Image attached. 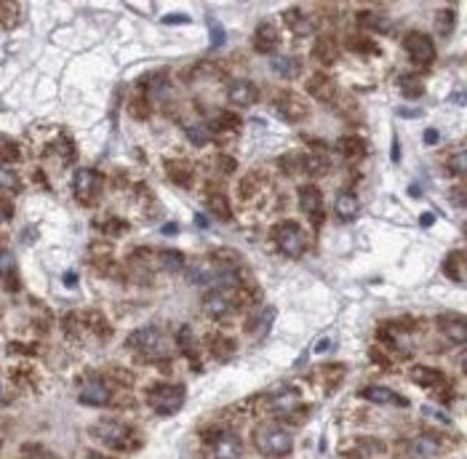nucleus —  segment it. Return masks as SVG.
Masks as SVG:
<instances>
[{
	"label": "nucleus",
	"mask_w": 467,
	"mask_h": 459,
	"mask_svg": "<svg viewBox=\"0 0 467 459\" xmlns=\"http://www.w3.org/2000/svg\"><path fill=\"white\" fill-rule=\"evenodd\" d=\"M361 398L363 401H371V403H385V406H409V401L401 398L395 390L390 387H379V384H368L361 390Z\"/></svg>",
	"instance_id": "dca6fc26"
},
{
	"label": "nucleus",
	"mask_w": 467,
	"mask_h": 459,
	"mask_svg": "<svg viewBox=\"0 0 467 459\" xmlns=\"http://www.w3.org/2000/svg\"><path fill=\"white\" fill-rule=\"evenodd\" d=\"M177 344L185 356H189V358L198 356V344H195V337H192V329H189V326H182V329H179Z\"/></svg>",
	"instance_id": "72a5a7b5"
},
{
	"label": "nucleus",
	"mask_w": 467,
	"mask_h": 459,
	"mask_svg": "<svg viewBox=\"0 0 467 459\" xmlns=\"http://www.w3.org/2000/svg\"><path fill=\"white\" fill-rule=\"evenodd\" d=\"M452 27H454V11L452 8H441L435 16V30L441 35H452Z\"/></svg>",
	"instance_id": "58836bf2"
},
{
	"label": "nucleus",
	"mask_w": 467,
	"mask_h": 459,
	"mask_svg": "<svg viewBox=\"0 0 467 459\" xmlns=\"http://www.w3.org/2000/svg\"><path fill=\"white\" fill-rule=\"evenodd\" d=\"M441 451V441L435 435H417L409 444V457L411 459H435Z\"/></svg>",
	"instance_id": "aec40b11"
},
{
	"label": "nucleus",
	"mask_w": 467,
	"mask_h": 459,
	"mask_svg": "<svg viewBox=\"0 0 467 459\" xmlns=\"http://www.w3.org/2000/svg\"><path fill=\"white\" fill-rule=\"evenodd\" d=\"M158 262H161V268L171 270V272H177V270L185 268V256L179 254V251H171V249H163V251L158 254Z\"/></svg>",
	"instance_id": "f704fd0d"
},
{
	"label": "nucleus",
	"mask_w": 467,
	"mask_h": 459,
	"mask_svg": "<svg viewBox=\"0 0 467 459\" xmlns=\"http://www.w3.org/2000/svg\"><path fill=\"white\" fill-rule=\"evenodd\" d=\"M22 454H25V457H30V459H56L49 451V448H43V446H25V448H22Z\"/></svg>",
	"instance_id": "a18cd8bd"
},
{
	"label": "nucleus",
	"mask_w": 467,
	"mask_h": 459,
	"mask_svg": "<svg viewBox=\"0 0 467 459\" xmlns=\"http://www.w3.org/2000/svg\"><path fill=\"white\" fill-rule=\"evenodd\" d=\"M208 211L214 214L216 219H232V208H230V201L222 195V192H208Z\"/></svg>",
	"instance_id": "bb28decb"
},
{
	"label": "nucleus",
	"mask_w": 467,
	"mask_h": 459,
	"mask_svg": "<svg viewBox=\"0 0 467 459\" xmlns=\"http://www.w3.org/2000/svg\"><path fill=\"white\" fill-rule=\"evenodd\" d=\"M449 198L454 206H465V184H456L454 190H449Z\"/></svg>",
	"instance_id": "3c124183"
},
{
	"label": "nucleus",
	"mask_w": 467,
	"mask_h": 459,
	"mask_svg": "<svg viewBox=\"0 0 467 459\" xmlns=\"http://www.w3.org/2000/svg\"><path fill=\"white\" fill-rule=\"evenodd\" d=\"M254 444L256 448L265 454V457H289L291 448H294V438H291L289 430H283L278 425H265L254 433Z\"/></svg>",
	"instance_id": "f03ea898"
},
{
	"label": "nucleus",
	"mask_w": 467,
	"mask_h": 459,
	"mask_svg": "<svg viewBox=\"0 0 467 459\" xmlns=\"http://www.w3.org/2000/svg\"><path fill=\"white\" fill-rule=\"evenodd\" d=\"M235 310V302L228 296V291H208L203 296V313L208 318H225Z\"/></svg>",
	"instance_id": "f8f14e48"
},
{
	"label": "nucleus",
	"mask_w": 467,
	"mask_h": 459,
	"mask_svg": "<svg viewBox=\"0 0 467 459\" xmlns=\"http://www.w3.org/2000/svg\"><path fill=\"white\" fill-rule=\"evenodd\" d=\"M443 272L454 283H465V251H452L443 262Z\"/></svg>",
	"instance_id": "5701e85b"
},
{
	"label": "nucleus",
	"mask_w": 467,
	"mask_h": 459,
	"mask_svg": "<svg viewBox=\"0 0 467 459\" xmlns=\"http://www.w3.org/2000/svg\"><path fill=\"white\" fill-rule=\"evenodd\" d=\"M219 166H222V171H232L235 163H232V158H219Z\"/></svg>",
	"instance_id": "864d4df0"
},
{
	"label": "nucleus",
	"mask_w": 467,
	"mask_h": 459,
	"mask_svg": "<svg viewBox=\"0 0 467 459\" xmlns=\"http://www.w3.org/2000/svg\"><path fill=\"white\" fill-rule=\"evenodd\" d=\"M0 446H3V438H0Z\"/></svg>",
	"instance_id": "680f3d73"
},
{
	"label": "nucleus",
	"mask_w": 467,
	"mask_h": 459,
	"mask_svg": "<svg viewBox=\"0 0 467 459\" xmlns=\"http://www.w3.org/2000/svg\"><path fill=\"white\" fill-rule=\"evenodd\" d=\"M419 222H422V225H425V227H430V225H432V222H435V217H432V214H422V217H419Z\"/></svg>",
	"instance_id": "4d7b16f0"
},
{
	"label": "nucleus",
	"mask_w": 467,
	"mask_h": 459,
	"mask_svg": "<svg viewBox=\"0 0 467 459\" xmlns=\"http://www.w3.org/2000/svg\"><path fill=\"white\" fill-rule=\"evenodd\" d=\"M73 192L80 203H94L101 192V177L94 168H80L73 177Z\"/></svg>",
	"instance_id": "1a4fd4ad"
},
{
	"label": "nucleus",
	"mask_w": 467,
	"mask_h": 459,
	"mask_svg": "<svg viewBox=\"0 0 467 459\" xmlns=\"http://www.w3.org/2000/svg\"><path fill=\"white\" fill-rule=\"evenodd\" d=\"M171 96V83H168V77L166 75H155L150 80V86H147V102L150 99H158V102H163Z\"/></svg>",
	"instance_id": "c756f323"
},
{
	"label": "nucleus",
	"mask_w": 467,
	"mask_h": 459,
	"mask_svg": "<svg viewBox=\"0 0 467 459\" xmlns=\"http://www.w3.org/2000/svg\"><path fill=\"white\" fill-rule=\"evenodd\" d=\"M91 438H96L101 446L113 448V451H128L134 446V430L126 427L123 422L101 420L91 427Z\"/></svg>",
	"instance_id": "7ed1b4c3"
},
{
	"label": "nucleus",
	"mask_w": 467,
	"mask_h": 459,
	"mask_svg": "<svg viewBox=\"0 0 467 459\" xmlns=\"http://www.w3.org/2000/svg\"><path fill=\"white\" fill-rule=\"evenodd\" d=\"M3 401H6V398H3V382H0V403H3Z\"/></svg>",
	"instance_id": "052dcab7"
},
{
	"label": "nucleus",
	"mask_w": 467,
	"mask_h": 459,
	"mask_svg": "<svg viewBox=\"0 0 467 459\" xmlns=\"http://www.w3.org/2000/svg\"><path fill=\"white\" fill-rule=\"evenodd\" d=\"M211 350H214L219 358H228L230 353H235V342H230V339H216V342H211Z\"/></svg>",
	"instance_id": "37998d69"
},
{
	"label": "nucleus",
	"mask_w": 467,
	"mask_h": 459,
	"mask_svg": "<svg viewBox=\"0 0 467 459\" xmlns=\"http://www.w3.org/2000/svg\"><path fill=\"white\" fill-rule=\"evenodd\" d=\"M401 115H419V110H398Z\"/></svg>",
	"instance_id": "bf43d9fd"
},
{
	"label": "nucleus",
	"mask_w": 467,
	"mask_h": 459,
	"mask_svg": "<svg viewBox=\"0 0 467 459\" xmlns=\"http://www.w3.org/2000/svg\"><path fill=\"white\" fill-rule=\"evenodd\" d=\"M206 444L211 448V454L216 459H240V438L228 427H216V430H208L206 433Z\"/></svg>",
	"instance_id": "0eeeda50"
},
{
	"label": "nucleus",
	"mask_w": 467,
	"mask_h": 459,
	"mask_svg": "<svg viewBox=\"0 0 467 459\" xmlns=\"http://www.w3.org/2000/svg\"><path fill=\"white\" fill-rule=\"evenodd\" d=\"M340 153L347 161H358V158L366 155V142L361 139V137H344V139H340Z\"/></svg>",
	"instance_id": "393cba45"
},
{
	"label": "nucleus",
	"mask_w": 467,
	"mask_h": 459,
	"mask_svg": "<svg viewBox=\"0 0 467 459\" xmlns=\"http://www.w3.org/2000/svg\"><path fill=\"white\" fill-rule=\"evenodd\" d=\"M302 168L307 171V174H313V177H318V174H326V171H328V158H326V155L302 158Z\"/></svg>",
	"instance_id": "e433bc0d"
},
{
	"label": "nucleus",
	"mask_w": 467,
	"mask_h": 459,
	"mask_svg": "<svg viewBox=\"0 0 467 459\" xmlns=\"http://www.w3.org/2000/svg\"><path fill=\"white\" fill-rule=\"evenodd\" d=\"M147 403L158 417H171L185 406V387L182 384H155L147 390Z\"/></svg>",
	"instance_id": "20e7f679"
},
{
	"label": "nucleus",
	"mask_w": 467,
	"mask_h": 459,
	"mask_svg": "<svg viewBox=\"0 0 467 459\" xmlns=\"http://www.w3.org/2000/svg\"><path fill=\"white\" fill-rule=\"evenodd\" d=\"M438 142V128H430L425 131V144H435Z\"/></svg>",
	"instance_id": "603ef678"
},
{
	"label": "nucleus",
	"mask_w": 467,
	"mask_h": 459,
	"mask_svg": "<svg viewBox=\"0 0 467 459\" xmlns=\"http://www.w3.org/2000/svg\"><path fill=\"white\" fill-rule=\"evenodd\" d=\"M238 126H240V120L232 113H219L214 118V123H211V128H214L216 134H219V131H238Z\"/></svg>",
	"instance_id": "4c0bfd02"
},
{
	"label": "nucleus",
	"mask_w": 467,
	"mask_h": 459,
	"mask_svg": "<svg viewBox=\"0 0 467 459\" xmlns=\"http://www.w3.org/2000/svg\"><path fill=\"white\" fill-rule=\"evenodd\" d=\"M331 347V339H320V342L316 344V353H323V350H328Z\"/></svg>",
	"instance_id": "6e6d98bb"
},
{
	"label": "nucleus",
	"mask_w": 467,
	"mask_h": 459,
	"mask_svg": "<svg viewBox=\"0 0 467 459\" xmlns=\"http://www.w3.org/2000/svg\"><path fill=\"white\" fill-rule=\"evenodd\" d=\"M334 208H337V217H340L342 222H353V219L361 214V201H358L355 192H340Z\"/></svg>",
	"instance_id": "412c9836"
},
{
	"label": "nucleus",
	"mask_w": 467,
	"mask_h": 459,
	"mask_svg": "<svg viewBox=\"0 0 467 459\" xmlns=\"http://www.w3.org/2000/svg\"><path fill=\"white\" fill-rule=\"evenodd\" d=\"M273 320H275V307H262L259 315L254 318V323L249 329H251L254 337H265V334L270 332V326H273Z\"/></svg>",
	"instance_id": "cd10ccee"
},
{
	"label": "nucleus",
	"mask_w": 467,
	"mask_h": 459,
	"mask_svg": "<svg viewBox=\"0 0 467 459\" xmlns=\"http://www.w3.org/2000/svg\"><path fill=\"white\" fill-rule=\"evenodd\" d=\"M187 137H189V142H195V144L201 147V144H206V142H208V131H206L203 126H189L187 128Z\"/></svg>",
	"instance_id": "49530a36"
},
{
	"label": "nucleus",
	"mask_w": 467,
	"mask_h": 459,
	"mask_svg": "<svg viewBox=\"0 0 467 459\" xmlns=\"http://www.w3.org/2000/svg\"><path fill=\"white\" fill-rule=\"evenodd\" d=\"M166 174L171 177V182H177V184H182V187L192 184V166H189L187 161H182V158L168 161V163H166Z\"/></svg>",
	"instance_id": "4be33fe9"
},
{
	"label": "nucleus",
	"mask_w": 467,
	"mask_h": 459,
	"mask_svg": "<svg viewBox=\"0 0 467 459\" xmlns=\"http://www.w3.org/2000/svg\"><path fill=\"white\" fill-rule=\"evenodd\" d=\"M404 49L409 51L411 62L419 64V67H430V64L435 62V43L425 32H417V30L409 32L404 38Z\"/></svg>",
	"instance_id": "6e6552de"
},
{
	"label": "nucleus",
	"mask_w": 467,
	"mask_h": 459,
	"mask_svg": "<svg viewBox=\"0 0 467 459\" xmlns=\"http://www.w3.org/2000/svg\"><path fill=\"white\" fill-rule=\"evenodd\" d=\"M350 46H353L355 51H371V54H377L379 49L371 43L368 38H358V40H350Z\"/></svg>",
	"instance_id": "8fccbe9b"
},
{
	"label": "nucleus",
	"mask_w": 467,
	"mask_h": 459,
	"mask_svg": "<svg viewBox=\"0 0 467 459\" xmlns=\"http://www.w3.org/2000/svg\"><path fill=\"white\" fill-rule=\"evenodd\" d=\"M0 190H8V192H16L19 190V177L8 171V168L0 166Z\"/></svg>",
	"instance_id": "a19ab883"
},
{
	"label": "nucleus",
	"mask_w": 467,
	"mask_h": 459,
	"mask_svg": "<svg viewBox=\"0 0 467 459\" xmlns=\"http://www.w3.org/2000/svg\"><path fill=\"white\" fill-rule=\"evenodd\" d=\"M286 22H289V27L297 35H310V32H313V22H310L299 8H289V11H286Z\"/></svg>",
	"instance_id": "7c9ffc66"
},
{
	"label": "nucleus",
	"mask_w": 467,
	"mask_h": 459,
	"mask_svg": "<svg viewBox=\"0 0 467 459\" xmlns=\"http://www.w3.org/2000/svg\"><path fill=\"white\" fill-rule=\"evenodd\" d=\"M273 241L278 243L280 251L286 256H291V259H299L304 254V246H307L304 232L294 222H280L278 227L273 230Z\"/></svg>",
	"instance_id": "423d86ee"
},
{
	"label": "nucleus",
	"mask_w": 467,
	"mask_h": 459,
	"mask_svg": "<svg viewBox=\"0 0 467 459\" xmlns=\"http://www.w3.org/2000/svg\"><path fill=\"white\" fill-rule=\"evenodd\" d=\"M22 158V150H19V144L8 137H0V166L3 163H16Z\"/></svg>",
	"instance_id": "2f4dec72"
},
{
	"label": "nucleus",
	"mask_w": 467,
	"mask_h": 459,
	"mask_svg": "<svg viewBox=\"0 0 467 459\" xmlns=\"http://www.w3.org/2000/svg\"><path fill=\"white\" fill-rule=\"evenodd\" d=\"M189 283L201 286V289H211V291H235L240 286L238 270L232 265H222L216 259H201L195 262L187 272Z\"/></svg>",
	"instance_id": "f257e3e1"
},
{
	"label": "nucleus",
	"mask_w": 467,
	"mask_h": 459,
	"mask_svg": "<svg viewBox=\"0 0 467 459\" xmlns=\"http://www.w3.org/2000/svg\"><path fill=\"white\" fill-rule=\"evenodd\" d=\"M337 54H340V49H337V43L331 38H320L316 43V49H313V56L320 64H334L337 62Z\"/></svg>",
	"instance_id": "b1692460"
},
{
	"label": "nucleus",
	"mask_w": 467,
	"mask_h": 459,
	"mask_svg": "<svg viewBox=\"0 0 467 459\" xmlns=\"http://www.w3.org/2000/svg\"><path fill=\"white\" fill-rule=\"evenodd\" d=\"M358 22L366 27V30H382V27L387 25V22H385V16L377 13V11H361L358 13Z\"/></svg>",
	"instance_id": "ea45409f"
},
{
	"label": "nucleus",
	"mask_w": 467,
	"mask_h": 459,
	"mask_svg": "<svg viewBox=\"0 0 467 459\" xmlns=\"http://www.w3.org/2000/svg\"><path fill=\"white\" fill-rule=\"evenodd\" d=\"M128 107H131V113L137 115L139 120H144V118L150 115V102H147V96H137V99L128 104Z\"/></svg>",
	"instance_id": "79ce46f5"
},
{
	"label": "nucleus",
	"mask_w": 467,
	"mask_h": 459,
	"mask_svg": "<svg viewBox=\"0 0 467 459\" xmlns=\"http://www.w3.org/2000/svg\"><path fill=\"white\" fill-rule=\"evenodd\" d=\"M104 232H107V235H123V232H126L128 230V225L126 222H120V219H110V222H104Z\"/></svg>",
	"instance_id": "de8ad7c7"
},
{
	"label": "nucleus",
	"mask_w": 467,
	"mask_h": 459,
	"mask_svg": "<svg viewBox=\"0 0 467 459\" xmlns=\"http://www.w3.org/2000/svg\"><path fill=\"white\" fill-rule=\"evenodd\" d=\"M307 94L310 96H316L320 102L331 104L340 94H337V83L326 75V73H316V75L307 80Z\"/></svg>",
	"instance_id": "ddd939ff"
},
{
	"label": "nucleus",
	"mask_w": 467,
	"mask_h": 459,
	"mask_svg": "<svg viewBox=\"0 0 467 459\" xmlns=\"http://www.w3.org/2000/svg\"><path fill=\"white\" fill-rule=\"evenodd\" d=\"M278 43H280L278 27L273 25V22H262V25L256 27V32H254V49L259 54H273L278 49Z\"/></svg>",
	"instance_id": "2eb2a0df"
},
{
	"label": "nucleus",
	"mask_w": 467,
	"mask_h": 459,
	"mask_svg": "<svg viewBox=\"0 0 467 459\" xmlns=\"http://www.w3.org/2000/svg\"><path fill=\"white\" fill-rule=\"evenodd\" d=\"M83 459H107V457H101V454H94V451H89V454H86Z\"/></svg>",
	"instance_id": "13d9d810"
},
{
	"label": "nucleus",
	"mask_w": 467,
	"mask_h": 459,
	"mask_svg": "<svg viewBox=\"0 0 467 459\" xmlns=\"http://www.w3.org/2000/svg\"><path fill=\"white\" fill-rule=\"evenodd\" d=\"M208 27H211V46H214V49H219V46L225 43V30H222V25H219V22H214V19L208 22Z\"/></svg>",
	"instance_id": "09e8293b"
},
{
	"label": "nucleus",
	"mask_w": 467,
	"mask_h": 459,
	"mask_svg": "<svg viewBox=\"0 0 467 459\" xmlns=\"http://www.w3.org/2000/svg\"><path fill=\"white\" fill-rule=\"evenodd\" d=\"M273 70H275L280 77H297L299 70H302V62L294 59V56H275V59H273Z\"/></svg>",
	"instance_id": "c85d7f7f"
},
{
	"label": "nucleus",
	"mask_w": 467,
	"mask_h": 459,
	"mask_svg": "<svg viewBox=\"0 0 467 459\" xmlns=\"http://www.w3.org/2000/svg\"><path fill=\"white\" fill-rule=\"evenodd\" d=\"M0 278L8 281L11 291H16V259L8 249H0Z\"/></svg>",
	"instance_id": "a878e982"
},
{
	"label": "nucleus",
	"mask_w": 467,
	"mask_h": 459,
	"mask_svg": "<svg viewBox=\"0 0 467 459\" xmlns=\"http://www.w3.org/2000/svg\"><path fill=\"white\" fill-rule=\"evenodd\" d=\"M56 153L62 155L64 163H70V161L75 158V147H73V142H70V139H59V142H56Z\"/></svg>",
	"instance_id": "c03bdc74"
},
{
	"label": "nucleus",
	"mask_w": 467,
	"mask_h": 459,
	"mask_svg": "<svg viewBox=\"0 0 467 459\" xmlns=\"http://www.w3.org/2000/svg\"><path fill=\"white\" fill-rule=\"evenodd\" d=\"M228 96L232 104H238V107H251L256 99H259V89L254 86L251 80H232L228 89Z\"/></svg>",
	"instance_id": "4468645a"
},
{
	"label": "nucleus",
	"mask_w": 467,
	"mask_h": 459,
	"mask_svg": "<svg viewBox=\"0 0 467 459\" xmlns=\"http://www.w3.org/2000/svg\"><path fill=\"white\" fill-rule=\"evenodd\" d=\"M438 329H441L452 342L465 344L467 342V320L456 313H449V315H441L438 318Z\"/></svg>",
	"instance_id": "f3484780"
},
{
	"label": "nucleus",
	"mask_w": 467,
	"mask_h": 459,
	"mask_svg": "<svg viewBox=\"0 0 467 459\" xmlns=\"http://www.w3.org/2000/svg\"><path fill=\"white\" fill-rule=\"evenodd\" d=\"M166 25H179V22H187V16H166Z\"/></svg>",
	"instance_id": "5fc2aeb1"
},
{
	"label": "nucleus",
	"mask_w": 467,
	"mask_h": 459,
	"mask_svg": "<svg viewBox=\"0 0 467 459\" xmlns=\"http://www.w3.org/2000/svg\"><path fill=\"white\" fill-rule=\"evenodd\" d=\"M411 379L422 387H428V390H435V393H441L449 387V379H446V374L438 369H428V366H417V369L411 371Z\"/></svg>",
	"instance_id": "6ab92c4d"
},
{
	"label": "nucleus",
	"mask_w": 467,
	"mask_h": 459,
	"mask_svg": "<svg viewBox=\"0 0 467 459\" xmlns=\"http://www.w3.org/2000/svg\"><path fill=\"white\" fill-rule=\"evenodd\" d=\"M299 208L304 211V217L313 222V227L323 225V195H320L316 184L299 187Z\"/></svg>",
	"instance_id": "9d476101"
},
{
	"label": "nucleus",
	"mask_w": 467,
	"mask_h": 459,
	"mask_svg": "<svg viewBox=\"0 0 467 459\" xmlns=\"http://www.w3.org/2000/svg\"><path fill=\"white\" fill-rule=\"evenodd\" d=\"M275 110H278L286 120H291V123H299V120H304V118L310 115L304 99H299V94H294V91H280L278 99H275Z\"/></svg>",
	"instance_id": "9b49d317"
},
{
	"label": "nucleus",
	"mask_w": 467,
	"mask_h": 459,
	"mask_svg": "<svg viewBox=\"0 0 467 459\" xmlns=\"http://www.w3.org/2000/svg\"><path fill=\"white\" fill-rule=\"evenodd\" d=\"M80 403L86 406H107L110 403V390L101 379H89L80 387Z\"/></svg>",
	"instance_id": "a211bd4d"
},
{
	"label": "nucleus",
	"mask_w": 467,
	"mask_h": 459,
	"mask_svg": "<svg viewBox=\"0 0 467 459\" xmlns=\"http://www.w3.org/2000/svg\"><path fill=\"white\" fill-rule=\"evenodd\" d=\"M446 168L452 171V174H456V177H465V171H467V155L462 147H456L454 153L446 158Z\"/></svg>",
	"instance_id": "c9c22d12"
},
{
	"label": "nucleus",
	"mask_w": 467,
	"mask_h": 459,
	"mask_svg": "<svg viewBox=\"0 0 467 459\" xmlns=\"http://www.w3.org/2000/svg\"><path fill=\"white\" fill-rule=\"evenodd\" d=\"M126 347L144 358H168V347H166V342H163V334L158 332L155 326L137 329V332L126 339Z\"/></svg>",
	"instance_id": "39448f33"
},
{
	"label": "nucleus",
	"mask_w": 467,
	"mask_h": 459,
	"mask_svg": "<svg viewBox=\"0 0 467 459\" xmlns=\"http://www.w3.org/2000/svg\"><path fill=\"white\" fill-rule=\"evenodd\" d=\"M401 91H404L406 99H419L422 91H425V83L419 75H404L401 77Z\"/></svg>",
	"instance_id": "473e14b6"
}]
</instances>
